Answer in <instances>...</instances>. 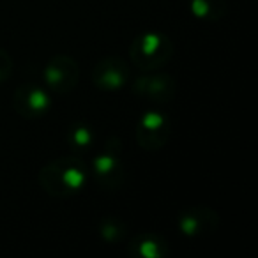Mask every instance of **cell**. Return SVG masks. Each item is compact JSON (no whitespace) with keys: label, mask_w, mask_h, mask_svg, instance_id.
Segmentation results:
<instances>
[{"label":"cell","mask_w":258,"mask_h":258,"mask_svg":"<svg viewBox=\"0 0 258 258\" xmlns=\"http://www.w3.org/2000/svg\"><path fill=\"white\" fill-rule=\"evenodd\" d=\"M89 165L78 156H66L48 161L39 170V186L53 198H71L85 189L89 182Z\"/></svg>","instance_id":"6da1fadb"},{"label":"cell","mask_w":258,"mask_h":258,"mask_svg":"<svg viewBox=\"0 0 258 258\" xmlns=\"http://www.w3.org/2000/svg\"><path fill=\"white\" fill-rule=\"evenodd\" d=\"M173 43L166 34L149 30L135 37L129 48V60L142 73L158 71L173 57Z\"/></svg>","instance_id":"7a4b0ae2"},{"label":"cell","mask_w":258,"mask_h":258,"mask_svg":"<svg viewBox=\"0 0 258 258\" xmlns=\"http://www.w3.org/2000/svg\"><path fill=\"white\" fill-rule=\"evenodd\" d=\"M89 172L103 189H120L125 180V166L120 156V142L118 138H110L103 152L94 156L89 165Z\"/></svg>","instance_id":"3957f363"},{"label":"cell","mask_w":258,"mask_h":258,"mask_svg":"<svg viewBox=\"0 0 258 258\" xmlns=\"http://www.w3.org/2000/svg\"><path fill=\"white\" fill-rule=\"evenodd\" d=\"M170 137H172V120L165 111L147 110L138 118L135 138L140 149L156 152L168 144Z\"/></svg>","instance_id":"277c9868"},{"label":"cell","mask_w":258,"mask_h":258,"mask_svg":"<svg viewBox=\"0 0 258 258\" xmlns=\"http://www.w3.org/2000/svg\"><path fill=\"white\" fill-rule=\"evenodd\" d=\"M133 94L156 104L170 103L177 96V80L168 73L145 71L129 82Z\"/></svg>","instance_id":"5b68a950"},{"label":"cell","mask_w":258,"mask_h":258,"mask_svg":"<svg viewBox=\"0 0 258 258\" xmlns=\"http://www.w3.org/2000/svg\"><path fill=\"white\" fill-rule=\"evenodd\" d=\"M90 80L96 89L104 92H118L131 82V66L122 57H104L92 68Z\"/></svg>","instance_id":"8992f818"},{"label":"cell","mask_w":258,"mask_h":258,"mask_svg":"<svg viewBox=\"0 0 258 258\" xmlns=\"http://www.w3.org/2000/svg\"><path fill=\"white\" fill-rule=\"evenodd\" d=\"M43 78L48 90L55 94H69L78 87L80 66L69 55H55L44 66Z\"/></svg>","instance_id":"52a82bcc"},{"label":"cell","mask_w":258,"mask_h":258,"mask_svg":"<svg viewBox=\"0 0 258 258\" xmlns=\"http://www.w3.org/2000/svg\"><path fill=\"white\" fill-rule=\"evenodd\" d=\"M13 106L22 118L36 120L48 115L51 108V96L41 85L23 83L13 94Z\"/></svg>","instance_id":"ba28073f"},{"label":"cell","mask_w":258,"mask_h":258,"mask_svg":"<svg viewBox=\"0 0 258 258\" xmlns=\"http://www.w3.org/2000/svg\"><path fill=\"white\" fill-rule=\"evenodd\" d=\"M218 226L219 214L207 205H193V207L184 209L177 216V228L180 235L189 237V239L212 235L218 230Z\"/></svg>","instance_id":"9c48e42d"},{"label":"cell","mask_w":258,"mask_h":258,"mask_svg":"<svg viewBox=\"0 0 258 258\" xmlns=\"http://www.w3.org/2000/svg\"><path fill=\"white\" fill-rule=\"evenodd\" d=\"M170 244L159 233L142 232L131 237L127 244V253L137 258H166L170 254Z\"/></svg>","instance_id":"30bf717a"},{"label":"cell","mask_w":258,"mask_h":258,"mask_svg":"<svg viewBox=\"0 0 258 258\" xmlns=\"http://www.w3.org/2000/svg\"><path fill=\"white\" fill-rule=\"evenodd\" d=\"M66 142H68L69 149H71L75 154H85L96 144V133L89 124H83V122H76L71 127L68 129V135H66Z\"/></svg>","instance_id":"8fae6325"},{"label":"cell","mask_w":258,"mask_h":258,"mask_svg":"<svg viewBox=\"0 0 258 258\" xmlns=\"http://www.w3.org/2000/svg\"><path fill=\"white\" fill-rule=\"evenodd\" d=\"M226 0H189V11L200 22H218L226 13Z\"/></svg>","instance_id":"7c38bea8"},{"label":"cell","mask_w":258,"mask_h":258,"mask_svg":"<svg viewBox=\"0 0 258 258\" xmlns=\"http://www.w3.org/2000/svg\"><path fill=\"white\" fill-rule=\"evenodd\" d=\"M97 232L99 237L108 244H117L127 237V226L122 221L120 218H115V216H106L99 221L97 226Z\"/></svg>","instance_id":"4fadbf2b"},{"label":"cell","mask_w":258,"mask_h":258,"mask_svg":"<svg viewBox=\"0 0 258 258\" xmlns=\"http://www.w3.org/2000/svg\"><path fill=\"white\" fill-rule=\"evenodd\" d=\"M13 73V58L11 55L8 53L6 50L0 48V83H4L9 80Z\"/></svg>","instance_id":"5bb4252c"}]
</instances>
